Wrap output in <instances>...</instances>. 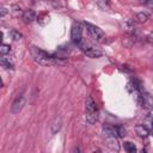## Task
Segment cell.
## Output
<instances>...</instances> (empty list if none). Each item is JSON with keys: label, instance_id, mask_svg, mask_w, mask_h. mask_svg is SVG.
<instances>
[{"label": "cell", "instance_id": "obj_21", "mask_svg": "<svg viewBox=\"0 0 153 153\" xmlns=\"http://www.w3.org/2000/svg\"><path fill=\"white\" fill-rule=\"evenodd\" d=\"M6 12H7V11H6V8H5V7H2V8H1V17H2V18H4V16L6 14Z\"/></svg>", "mask_w": 153, "mask_h": 153}, {"label": "cell", "instance_id": "obj_3", "mask_svg": "<svg viewBox=\"0 0 153 153\" xmlns=\"http://www.w3.org/2000/svg\"><path fill=\"white\" fill-rule=\"evenodd\" d=\"M79 48L84 51V54H86L88 57H92V59H96V57H99V56H102V50L99 49V48H96L94 45H92V44H90V43H87V42H84V41H81L79 44Z\"/></svg>", "mask_w": 153, "mask_h": 153}, {"label": "cell", "instance_id": "obj_22", "mask_svg": "<svg viewBox=\"0 0 153 153\" xmlns=\"http://www.w3.org/2000/svg\"><path fill=\"white\" fill-rule=\"evenodd\" d=\"M148 0H140V2H143V4H146Z\"/></svg>", "mask_w": 153, "mask_h": 153}, {"label": "cell", "instance_id": "obj_20", "mask_svg": "<svg viewBox=\"0 0 153 153\" xmlns=\"http://www.w3.org/2000/svg\"><path fill=\"white\" fill-rule=\"evenodd\" d=\"M148 118H149L151 121H153V110H151V111L148 112Z\"/></svg>", "mask_w": 153, "mask_h": 153}, {"label": "cell", "instance_id": "obj_9", "mask_svg": "<svg viewBox=\"0 0 153 153\" xmlns=\"http://www.w3.org/2000/svg\"><path fill=\"white\" fill-rule=\"evenodd\" d=\"M22 19L24 20V23H32L33 20H36V13L32 10H25L22 14Z\"/></svg>", "mask_w": 153, "mask_h": 153}, {"label": "cell", "instance_id": "obj_4", "mask_svg": "<svg viewBox=\"0 0 153 153\" xmlns=\"http://www.w3.org/2000/svg\"><path fill=\"white\" fill-rule=\"evenodd\" d=\"M84 25H85V27L87 29V31L90 32L91 37H92L94 41L100 42V43L105 41V33L102 31V29H99L98 26H96V25H93V24H91V23H88V22H85Z\"/></svg>", "mask_w": 153, "mask_h": 153}, {"label": "cell", "instance_id": "obj_7", "mask_svg": "<svg viewBox=\"0 0 153 153\" xmlns=\"http://www.w3.org/2000/svg\"><path fill=\"white\" fill-rule=\"evenodd\" d=\"M104 141L105 145L111 149V151H120V143L116 139V135H109V136H104Z\"/></svg>", "mask_w": 153, "mask_h": 153}, {"label": "cell", "instance_id": "obj_5", "mask_svg": "<svg viewBox=\"0 0 153 153\" xmlns=\"http://www.w3.org/2000/svg\"><path fill=\"white\" fill-rule=\"evenodd\" d=\"M137 103L145 109H152L153 108V96H151L147 92L141 91V94H140V98H139Z\"/></svg>", "mask_w": 153, "mask_h": 153}, {"label": "cell", "instance_id": "obj_1", "mask_svg": "<svg viewBox=\"0 0 153 153\" xmlns=\"http://www.w3.org/2000/svg\"><path fill=\"white\" fill-rule=\"evenodd\" d=\"M31 55L36 62H38L39 65H43V66H51V65L62 63L60 57L53 56V55L48 54L47 51L37 48V47H31Z\"/></svg>", "mask_w": 153, "mask_h": 153}, {"label": "cell", "instance_id": "obj_13", "mask_svg": "<svg viewBox=\"0 0 153 153\" xmlns=\"http://www.w3.org/2000/svg\"><path fill=\"white\" fill-rule=\"evenodd\" d=\"M126 133H127V130H126V128L123 126H116V134H117V136L123 137V136H126Z\"/></svg>", "mask_w": 153, "mask_h": 153}, {"label": "cell", "instance_id": "obj_18", "mask_svg": "<svg viewBox=\"0 0 153 153\" xmlns=\"http://www.w3.org/2000/svg\"><path fill=\"white\" fill-rule=\"evenodd\" d=\"M12 8H13L12 11H13L16 14H23V12H24V11H22V8H20V7H18L17 5H13V6H12Z\"/></svg>", "mask_w": 153, "mask_h": 153}, {"label": "cell", "instance_id": "obj_14", "mask_svg": "<svg viewBox=\"0 0 153 153\" xmlns=\"http://www.w3.org/2000/svg\"><path fill=\"white\" fill-rule=\"evenodd\" d=\"M124 149H126L127 152H129V153H134V152L136 151V147H135V145L131 143V142H124Z\"/></svg>", "mask_w": 153, "mask_h": 153}, {"label": "cell", "instance_id": "obj_19", "mask_svg": "<svg viewBox=\"0 0 153 153\" xmlns=\"http://www.w3.org/2000/svg\"><path fill=\"white\" fill-rule=\"evenodd\" d=\"M146 5H147L148 7H151V8H153V0H148V1L146 2Z\"/></svg>", "mask_w": 153, "mask_h": 153}, {"label": "cell", "instance_id": "obj_10", "mask_svg": "<svg viewBox=\"0 0 153 153\" xmlns=\"http://www.w3.org/2000/svg\"><path fill=\"white\" fill-rule=\"evenodd\" d=\"M135 131L140 137H147L149 135V130L143 126V124H137L135 127Z\"/></svg>", "mask_w": 153, "mask_h": 153}, {"label": "cell", "instance_id": "obj_12", "mask_svg": "<svg viewBox=\"0 0 153 153\" xmlns=\"http://www.w3.org/2000/svg\"><path fill=\"white\" fill-rule=\"evenodd\" d=\"M148 18H149V13H147V12H140V13H137L134 17V20L137 22V23H145V22H147Z\"/></svg>", "mask_w": 153, "mask_h": 153}, {"label": "cell", "instance_id": "obj_11", "mask_svg": "<svg viewBox=\"0 0 153 153\" xmlns=\"http://www.w3.org/2000/svg\"><path fill=\"white\" fill-rule=\"evenodd\" d=\"M0 63H1V66H2L4 68H6V69H12L13 66H14L13 61L10 60V57H6V55H2V57H1V60H0Z\"/></svg>", "mask_w": 153, "mask_h": 153}, {"label": "cell", "instance_id": "obj_6", "mask_svg": "<svg viewBox=\"0 0 153 153\" xmlns=\"http://www.w3.org/2000/svg\"><path fill=\"white\" fill-rule=\"evenodd\" d=\"M71 38L74 43L79 44L82 41V29L79 24H74L72 26V31H71Z\"/></svg>", "mask_w": 153, "mask_h": 153}, {"label": "cell", "instance_id": "obj_23", "mask_svg": "<svg viewBox=\"0 0 153 153\" xmlns=\"http://www.w3.org/2000/svg\"><path fill=\"white\" fill-rule=\"evenodd\" d=\"M43 1H53V0H43Z\"/></svg>", "mask_w": 153, "mask_h": 153}, {"label": "cell", "instance_id": "obj_8", "mask_svg": "<svg viewBox=\"0 0 153 153\" xmlns=\"http://www.w3.org/2000/svg\"><path fill=\"white\" fill-rule=\"evenodd\" d=\"M24 104H25V98H24V96H23V94L18 96V97L14 99V102L12 103V108H11L12 114H18V112L23 109Z\"/></svg>", "mask_w": 153, "mask_h": 153}, {"label": "cell", "instance_id": "obj_2", "mask_svg": "<svg viewBox=\"0 0 153 153\" xmlns=\"http://www.w3.org/2000/svg\"><path fill=\"white\" fill-rule=\"evenodd\" d=\"M85 117L90 124H94L98 121V108L91 96H88L85 100Z\"/></svg>", "mask_w": 153, "mask_h": 153}, {"label": "cell", "instance_id": "obj_15", "mask_svg": "<svg viewBox=\"0 0 153 153\" xmlns=\"http://www.w3.org/2000/svg\"><path fill=\"white\" fill-rule=\"evenodd\" d=\"M0 53L1 55H6V54H10L11 53V45L6 44V43H2L1 48H0Z\"/></svg>", "mask_w": 153, "mask_h": 153}, {"label": "cell", "instance_id": "obj_16", "mask_svg": "<svg viewBox=\"0 0 153 153\" xmlns=\"http://www.w3.org/2000/svg\"><path fill=\"white\" fill-rule=\"evenodd\" d=\"M97 4H98V6H99L100 8H103V10H106V8H109V6H110L109 0H97Z\"/></svg>", "mask_w": 153, "mask_h": 153}, {"label": "cell", "instance_id": "obj_17", "mask_svg": "<svg viewBox=\"0 0 153 153\" xmlns=\"http://www.w3.org/2000/svg\"><path fill=\"white\" fill-rule=\"evenodd\" d=\"M10 35H11L12 39H14V41H19V39L22 38V33H20L19 31H17V30H12V31L10 32Z\"/></svg>", "mask_w": 153, "mask_h": 153}]
</instances>
